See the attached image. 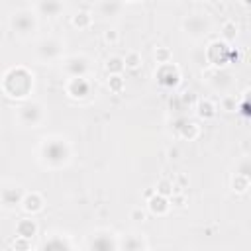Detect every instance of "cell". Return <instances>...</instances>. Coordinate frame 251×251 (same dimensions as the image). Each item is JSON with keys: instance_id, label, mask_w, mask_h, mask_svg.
<instances>
[{"instance_id": "37", "label": "cell", "mask_w": 251, "mask_h": 251, "mask_svg": "<svg viewBox=\"0 0 251 251\" xmlns=\"http://www.w3.org/2000/svg\"><path fill=\"white\" fill-rule=\"evenodd\" d=\"M126 2H139V0H126Z\"/></svg>"}, {"instance_id": "35", "label": "cell", "mask_w": 251, "mask_h": 251, "mask_svg": "<svg viewBox=\"0 0 251 251\" xmlns=\"http://www.w3.org/2000/svg\"><path fill=\"white\" fill-rule=\"evenodd\" d=\"M222 104H224V110H227V112L235 110V100H233L231 96H226V98L222 100Z\"/></svg>"}, {"instance_id": "25", "label": "cell", "mask_w": 251, "mask_h": 251, "mask_svg": "<svg viewBox=\"0 0 251 251\" xmlns=\"http://www.w3.org/2000/svg\"><path fill=\"white\" fill-rule=\"evenodd\" d=\"M249 184H251V178H247V176H243L239 173H235L233 178H231V188L235 192H245L249 188Z\"/></svg>"}, {"instance_id": "34", "label": "cell", "mask_w": 251, "mask_h": 251, "mask_svg": "<svg viewBox=\"0 0 251 251\" xmlns=\"http://www.w3.org/2000/svg\"><path fill=\"white\" fill-rule=\"evenodd\" d=\"M104 41L106 43H116L118 41V31L116 29H106L104 31Z\"/></svg>"}, {"instance_id": "27", "label": "cell", "mask_w": 251, "mask_h": 251, "mask_svg": "<svg viewBox=\"0 0 251 251\" xmlns=\"http://www.w3.org/2000/svg\"><path fill=\"white\" fill-rule=\"evenodd\" d=\"M235 173H239V175L251 178V157H243V159H239L237 165H235Z\"/></svg>"}, {"instance_id": "38", "label": "cell", "mask_w": 251, "mask_h": 251, "mask_svg": "<svg viewBox=\"0 0 251 251\" xmlns=\"http://www.w3.org/2000/svg\"><path fill=\"white\" fill-rule=\"evenodd\" d=\"M198 2H202V0H198Z\"/></svg>"}, {"instance_id": "26", "label": "cell", "mask_w": 251, "mask_h": 251, "mask_svg": "<svg viewBox=\"0 0 251 251\" xmlns=\"http://www.w3.org/2000/svg\"><path fill=\"white\" fill-rule=\"evenodd\" d=\"M235 35H237V25H235V22L227 20L222 25V37H224V41H231V39H235Z\"/></svg>"}, {"instance_id": "19", "label": "cell", "mask_w": 251, "mask_h": 251, "mask_svg": "<svg viewBox=\"0 0 251 251\" xmlns=\"http://www.w3.org/2000/svg\"><path fill=\"white\" fill-rule=\"evenodd\" d=\"M196 114L202 120H212V118H216L218 110H216V104L210 98H200L196 102Z\"/></svg>"}, {"instance_id": "24", "label": "cell", "mask_w": 251, "mask_h": 251, "mask_svg": "<svg viewBox=\"0 0 251 251\" xmlns=\"http://www.w3.org/2000/svg\"><path fill=\"white\" fill-rule=\"evenodd\" d=\"M124 63H126V69H129V71H137V69L141 67L143 59H141V55H139L137 51H129V53H126Z\"/></svg>"}, {"instance_id": "32", "label": "cell", "mask_w": 251, "mask_h": 251, "mask_svg": "<svg viewBox=\"0 0 251 251\" xmlns=\"http://www.w3.org/2000/svg\"><path fill=\"white\" fill-rule=\"evenodd\" d=\"M241 112L245 114V116H251V90H247L245 92V96H243V100H241Z\"/></svg>"}, {"instance_id": "13", "label": "cell", "mask_w": 251, "mask_h": 251, "mask_svg": "<svg viewBox=\"0 0 251 251\" xmlns=\"http://www.w3.org/2000/svg\"><path fill=\"white\" fill-rule=\"evenodd\" d=\"M169 208H171V198L169 196H163V194L155 192L147 198V210L153 216H165L169 212Z\"/></svg>"}, {"instance_id": "18", "label": "cell", "mask_w": 251, "mask_h": 251, "mask_svg": "<svg viewBox=\"0 0 251 251\" xmlns=\"http://www.w3.org/2000/svg\"><path fill=\"white\" fill-rule=\"evenodd\" d=\"M16 235H22V237H27L31 239L33 235H37V224L35 220L31 218H22L16 222Z\"/></svg>"}, {"instance_id": "7", "label": "cell", "mask_w": 251, "mask_h": 251, "mask_svg": "<svg viewBox=\"0 0 251 251\" xmlns=\"http://www.w3.org/2000/svg\"><path fill=\"white\" fill-rule=\"evenodd\" d=\"M206 57H208V61H210L214 67H224V65L229 63V59H231V47L227 45V41L216 39V41H212V43L208 45Z\"/></svg>"}, {"instance_id": "11", "label": "cell", "mask_w": 251, "mask_h": 251, "mask_svg": "<svg viewBox=\"0 0 251 251\" xmlns=\"http://www.w3.org/2000/svg\"><path fill=\"white\" fill-rule=\"evenodd\" d=\"M65 90L71 98H84L92 92V82L88 80V76H69Z\"/></svg>"}, {"instance_id": "23", "label": "cell", "mask_w": 251, "mask_h": 251, "mask_svg": "<svg viewBox=\"0 0 251 251\" xmlns=\"http://www.w3.org/2000/svg\"><path fill=\"white\" fill-rule=\"evenodd\" d=\"M126 69V63H124V57H110L106 61V71L110 75H122V71Z\"/></svg>"}, {"instance_id": "30", "label": "cell", "mask_w": 251, "mask_h": 251, "mask_svg": "<svg viewBox=\"0 0 251 251\" xmlns=\"http://www.w3.org/2000/svg\"><path fill=\"white\" fill-rule=\"evenodd\" d=\"M171 49H167V47H157V51H155V59H157V63H169L171 61Z\"/></svg>"}, {"instance_id": "14", "label": "cell", "mask_w": 251, "mask_h": 251, "mask_svg": "<svg viewBox=\"0 0 251 251\" xmlns=\"http://www.w3.org/2000/svg\"><path fill=\"white\" fill-rule=\"evenodd\" d=\"M65 4L63 0H37L35 2V12L39 16H45V18H55L63 12Z\"/></svg>"}, {"instance_id": "8", "label": "cell", "mask_w": 251, "mask_h": 251, "mask_svg": "<svg viewBox=\"0 0 251 251\" xmlns=\"http://www.w3.org/2000/svg\"><path fill=\"white\" fill-rule=\"evenodd\" d=\"M155 78L161 86L165 88H175L178 82H180V71L176 65H173L171 61L169 63H159V69L155 71Z\"/></svg>"}, {"instance_id": "9", "label": "cell", "mask_w": 251, "mask_h": 251, "mask_svg": "<svg viewBox=\"0 0 251 251\" xmlns=\"http://www.w3.org/2000/svg\"><path fill=\"white\" fill-rule=\"evenodd\" d=\"M63 71L69 76H86L90 71V61L84 55H71L63 59Z\"/></svg>"}, {"instance_id": "1", "label": "cell", "mask_w": 251, "mask_h": 251, "mask_svg": "<svg viewBox=\"0 0 251 251\" xmlns=\"http://www.w3.org/2000/svg\"><path fill=\"white\" fill-rule=\"evenodd\" d=\"M2 90L12 100H25L33 90V73L24 65L10 67L2 76Z\"/></svg>"}, {"instance_id": "2", "label": "cell", "mask_w": 251, "mask_h": 251, "mask_svg": "<svg viewBox=\"0 0 251 251\" xmlns=\"http://www.w3.org/2000/svg\"><path fill=\"white\" fill-rule=\"evenodd\" d=\"M39 155H41L43 165H47L51 169H59L69 163L73 149H71V143L63 137H45L41 141Z\"/></svg>"}, {"instance_id": "33", "label": "cell", "mask_w": 251, "mask_h": 251, "mask_svg": "<svg viewBox=\"0 0 251 251\" xmlns=\"http://www.w3.org/2000/svg\"><path fill=\"white\" fill-rule=\"evenodd\" d=\"M129 218H131L133 222H143V220H145V212H143L141 208H133V210L129 212Z\"/></svg>"}, {"instance_id": "20", "label": "cell", "mask_w": 251, "mask_h": 251, "mask_svg": "<svg viewBox=\"0 0 251 251\" xmlns=\"http://www.w3.org/2000/svg\"><path fill=\"white\" fill-rule=\"evenodd\" d=\"M98 12L102 18H116L122 12V2L120 0H102L98 6Z\"/></svg>"}, {"instance_id": "16", "label": "cell", "mask_w": 251, "mask_h": 251, "mask_svg": "<svg viewBox=\"0 0 251 251\" xmlns=\"http://www.w3.org/2000/svg\"><path fill=\"white\" fill-rule=\"evenodd\" d=\"M175 131H176L180 137H184V139L192 141V139H196V137H198L200 127H198V124H196V122L186 120V118H180V120L176 122V126H175Z\"/></svg>"}, {"instance_id": "28", "label": "cell", "mask_w": 251, "mask_h": 251, "mask_svg": "<svg viewBox=\"0 0 251 251\" xmlns=\"http://www.w3.org/2000/svg\"><path fill=\"white\" fill-rule=\"evenodd\" d=\"M155 190H157L159 194H163V196H171V194L175 192V186H173V180H169V178H161V180L157 182V186H155Z\"/></svg>"}, {"instance_id": "17", "label": "cell", "mask_w": 251, "mask_h": 251, "mask_svg": "<svg viewBox=\"0 0 251 251\" xmlns=\"http://www.w3.org/2000/svg\"><path fill=\"white\" fill-rule=\"evenodd\" d=\"M73 247H75L73 241L67 239V237L61 235V233H51L49 239H45V241L39 245V249H73Z\"/></svg>"}, {"instance_id": "21", "label": "cell", "mask_w": 251, "mask_h": 251, "mask_svg": "<svg viewBox=\"0 0 251 251\" xmlns=\"http://www.w3.org/2000/svg\"><path fill=\"white\" fill-rule=\"evenodd\" d=\"M149 245L143 241L141 235H126V239L120 241V249H147Z\"/></svg>"}, {"instance_id": "6", "label": "cell", "mask_w": 251, "mask_h": 251, "mask_svg": "<svg viewBox=\"0 0 251 251\" xmlns=\"http://www.w3.org/2000/svg\"><path fill=\"white\" fill-rule=\"evenodd\" d=\"M35 53L39 61H57L63 55V41L59 37H43L35 45Z\"/></svg>"}, {"instance_id": "10", "label": "cell", "mask_w": 251, "mask_h": 251, "mask_svg": "<svg viewBox=\"0 0 251 251\" xmlns=\"http://www.w3.org/2000/svg\"><path fill=\"white\" fill-rule=\"evenodd\" d=\"M86 247L98 251H110V249H120V241L114 237L112 231H96L90 235Z\"/></svg>"}, {"instance_id": "31", "label": "cell", "mask_w": 251, "mask_h": 251, "mask_svg": "<svg viewBox=\"0 0 251 251\" xmlns=\"http://www.w3.org/2000/svg\"><path fill=\"white\" fill-rule=\"evenodd\" d=\"M29 247H31V243H29V239H27V237L16 235V239H14V243H12V249H24V251H27Z\"/></svg>"}, {"instance_id": "5", "label": "cell", "mask_w": 251, "mask_h": 251, "mask_svg": "<svg viewBox=\"0 0 251 251\" xmlns=\"http://www.w3.org/2000/svg\"><path fill=\"white\" fill-rule=\"evenodd\" d=\"M182 29L186 31V35L198 39V37H204L210 33L212 29V22L208 16L204 14H188L184 20H182Z\"/></svg>"}, {"instance_id": "29", "label": "cell", "mask_w": 251, "mask_h": 251, "mask_svg": "<svg viewBox=\"0 0 251 251\" xmlns=\"http://www.w3.org/2000/svg\"><path fill=\"white\" fill-rule=\"evenodd\" d=\"M108 88H110L112 92H122V88H124V78H122V75H110V76H108Z\"/></svg>"}, {"instance_id": "15", "label": "cell", "mask_w": 251, "mask_h": 251, "mask_svg": "<svg viewBox=\"0 0 251 251\" xmlns=\"http://www.w3.org/2000/svg\"><path fill=\"white\" fill-rule=\"evenodd\" d=\"M20 208L25 214H37V212L43 210V196L39 192H25L24 198H22Z\"/></svg>"}, {"instance_id": "4", "label": "cell", "mask_w": 251, "mask_h": 251, "mask_svg": "<svg viewBox=\"0 0 251 251\" xmlns=\"http://www.w3.org/2000/svg\"><path fill=\"white\" fill-rule=\"evenodd\" d=\"M10 27L16 35L27 37L37 29V20L31 10H18L10 16Z\"/></svg>"}, {"instance_id": "22", "label": "cell", "mask_w": 251, "mask_h": 251, "mask_svg": "<svg viewBox=\"0 0 251 251\" xmlns=\"http://www.w3.org/2000/svg\"><path fill=\"white\" fill-rule=\"evenodd\" d=\"M90 24H92V14L88 10H78L73 16V25L78 27V29H86Z\"/></svg>"}, {"instance_id": "3", "label": "cell", "mask_w": 251, "mask_h": 251, "mask_svg": "<svg viewBox=\"0 0 251 251\" xmlns=\"http://www.w3.org/2000/svg\"><path fill=\"white\" fill-rule=\"evenodd\" d=\"M16 120L25 126V127H37L45 120V108L41 102L35 100H25L22 106L16 110Z\"/></svg>"}, {"instance_id": "36", "label": "cell", "mask_w": 251, "mask_h": 251, "mask_svg": "<svg viewBox=\"0 0 251 251\" xmlns=\"http://www.w3.org/2000/svg\"><path fill=\"white\" fill-rule=\"evenodd\" d=\"M243 4H247V6H251V0H241Z\"/></svg>"}, {"instance_id": "12", "label": "cell", "mask_w": 251, "mask_h": 251, "mask_svg": "<svg viewBox=\"0 0 251 251\" xmlns=\"http://www.w3.org/2000/svg\"><path fill=\"white\" fill-rule=\"evenodd\" d=\"M24 190L20 186H4L2 192H0V200H2V208L4 210H14L22 204V198H24Z\"/></svg>"}]
</instances>
